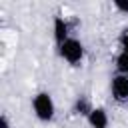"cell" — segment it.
Returning a JSON list of instances; mask_svg holds the SVG:
<instances>
[{
	"instance_id": "obj_1",
	"label": "cell",
	"mask_w": 128,
	"mask_h": 128,
	"mask_svg": "<svg viewBox=\"0 0 128 128\" xmlns=\"http://www.w3.org/2000/svg\"><path fill=\"white\" fill-rule=\"evenodd\" d=\"M32 110H34V116L42 122H50L54 118V112H56V106H54V100L48 92H38L34 98H32Z\"/></svg>"
},
{
	"instance_id": "obj_2",
	"label": "cell",
	"mask_w": 128,
	"mask_h": 128,
	"mask_svg": "<svg viewBox=\"0 0 128 128\" xmlns=\"http://www.w3.org/2000/svg\"><path fill=\"white\" fill-rule=\"evenodd\" d=\"M58 52H60V56L68 62V64H72V66H78L80 62H82V58H84V46H82V42L78 40V38H68L64 44H60L58 46Z\"/></svg>"
},
{
	"instance_id": "obj_3",
	"label": "cell",
	"mask_w": 128,
	"mask_h": 128,
	"mask_svg": "<svg viewBox=\"0 0 128 128\" xmlns=\"http://www.w3.org/2000/svg\"><path fill=\"white\" fill-rule=\"evenodd\" d=\"M110 92L116 102H128V76L116 74L110 80Z\"/></svg>"
},
{
	"instance_id": "obj_4",
	"label": "cell",
	"mask_w": 128,
	"mask_h": 128,
	"mask_svg": "<svg viewBox=\"0 0 128 128\" xmlns=\"http://www.w3.org/2000/svg\"><path fill=\"white\" fill-rule=\"evenodd\" d=\"M52 36H54V40H56L58 46L64 44L70 38V26H68L66 18H62V16L54 18V22H52Z\"/></svg>"
},
{
	"instance_id": "obj_5",
	"label": "cell",
	"mask_w": 128,
	"mask_h": 128,
	"mask_svg": "<svg viewBox=\"0 0 128 128\" xmlns=\"http://www.w3.org/2000/svg\"><path fill=\"white\" fill-rule=\"evenodd\" d=\"M86 122H88L90 128H108L110 118H108V112H106L102 106H96V108H92V112L88 114Z\"/></svg>"
},
{
	"instance_id": "obj_6",
	"label": "cell",
	"mask_w": 128,
	"mask_h": 128,
	"mask_svg": "<svg viewBox=\"0 0 128 128\" xmlns=\"http://www.w3.org/2000/svg\"><path fill=\"white\" fill-rule=\"evenodd\" d=\"M92 104H90V100L88 98H84V96H78L76 98V102H74V108H72V112L74 114H80V116H86L88 118V114L92 112Z\"/></svg>"
},
{
	"instance_id": "obj_7",
	"label": "cell",
	"mask_w": 128,
	"mask_h": 128,
	"mask_svg": "<svg viewBox=\"0 0 128 128\" xmlns=\"http://www.w3.org/2000/svg\"><path fill=\"white\" fill-rule=\"evenodd\" d=\"M114 64H116V72H118V74L128 76V52H118Z\"/></svg>"
},
{
	"instance_id": "obj_8",
	"label": "cell",
	"mask_w": 128,
	"mask_h": 128,
	"mask_svg": "<svg viewBox=\"0 0 128 128\" xmlns=\"http://www.w3.org/2000/svg\"><path fill=\"white\" fill-rule=\"evenodd\" d=\"M118 44H120V52H128V28L122 30V34L118 38Z\"/></svg>"
},
{
	"instance_id": "obj_9",
	"label": "cell",
	"mask_w": 128,
	"mask_h": 128,
	"mask_svg": "<svg viewBox=\"0 0 128 128\" xmlns=\"http://www.w3.org/2000/svg\"><path fill=\"white\" fill-rule=\"evenodd\" d=\"M112 6H114L118 12L128 14V0H114V2H112Z\"/></svg>"
},
{
	"instance_id": "obj_10",
	"label": "cell",
	"mask_w": 128,
	"mask_h": 128,
	"mask_svg": "<svg viewBox=\"0 0 128 128\" xmlns=\"http://www.w3.org/2000/svg\"><path fill=\"white\" fill-rule=\"evenodd\" d=\"M0 128H10V122H8V116L6 114L0 116Z\"/></svg>"
}]
</instances>
